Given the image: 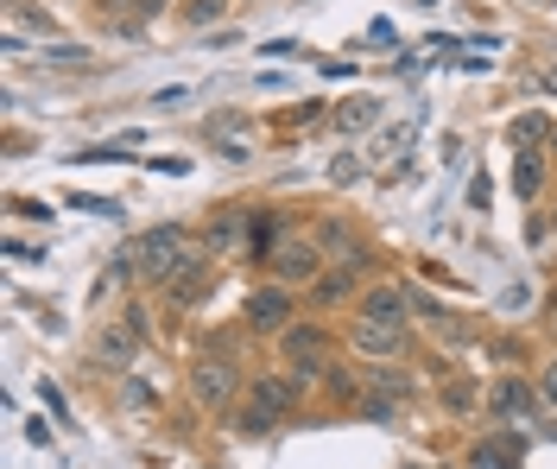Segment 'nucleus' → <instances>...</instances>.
Wrapping results in <instances>:
<instances>
[{"label":"nucleus","mask_w":557,"mask_h":469,"mask_svg":"<svg viewBox=\"0 0 557 469\" xmlns=\"http://www.w3.org/2000/svg\"><path fill=\"white\" fill-rule=\"evenodd\" d=\"M348 292H355V267H336V273L317 280V298H323V305H336V298H348Z\"/></svg>","instance_id":"13"},{"label":"nucleus","mask_w":557,"mask_h":469,"mask_svg":"<svg viewBox=\"0 0 557 469\" xmlns=\"http://www.w3.org/2000/svg\"><path fill=\"white\" fill-rule=\"evenodd\" d=\"M444 406H450V412H469V406H475V387H462V381L444 387Z\"/></svg>","instance_id":"19"},{"label":"nucleus","mask_w":557,"mask_h":469,"mask_svg":"<svg viewBox=\"0 0 557 469\" xmlns=\"http://www.w3.org/2000/svg\"><path fill=\"white\" fill-rule=\"evenodd\" d=\"M203 292H209V260L197 254V260L172 280V305H190V298H203Z\"/></svg>","instance_id":"11"},{"label":"nucleus","mask_w":557,"mask_h":469,"mask_svg":"<svg viewBox=\"0 0 557 469\" xmlns=\"http://www.w3.org/2000/svg\"><path fill=\"white\" fill-rule=\"evenodd\" d=\"M13 13H20L26 26H38V33H58V26H51V13H33V7H13Z\"/></svg>","instance_id":"22"},{"label":"nucleus","mask_w":557,"mask_h":469,"mask_svg":"<svg viewBox=\"0 0 557 469\" xmlns=\"http://www.w3.org/2000/svg\"><path fill=\"white\" fill-rule=\"evenodd\" d=\"M539 134H545V121H539V114H525V121H513V140H520V146H532Z\"/></svg>","instance_id":"20"},{"label":"nucleus","mask_w":557,"mask_h":469,"mask_svg":"<svg viewBox=\"0 0 557 469\" xmlns=\"http://www.w3.org/2000/svg\"><path fill=\"white\" fill-rule=\"evenodd\" d=\"M139 343H146V318L139 311H121V318H108L96 336H89V356L102 361V368H127L139 356Z\"/></svg>","instance_id":"4"},{"label":"nucleus","mask_w":557,"mask_h":469,"mask_svg":"<svg viewBox=\"0 0 557 469\" xmlns=\"http://www.w3.org/2000/svg\"><path fill=\"white\" fill-rule=\"evenodd\" d=\"M242 394V368L228 356H197L190 361V399L203 406V412H228Z\"/></svg>","instance_id":"3"},{"label":"nucleus","mask_w":557,"mask_h":469,"mask_svg":"<svg viewBox=\"0 0 557 469\" xmlns=\"http://www.w3.org/2000/svg\"><path fill=\"white\" fill-rule=\"evenodd\" d=\"M552 336H557V298H552Z\"/></svg>","instance_id":"23"},{"label":"nucleus","mask_w":557,"mask_h":469,"mask_svg":"<svg viewBox=\"0 0 557 469\" xmlns=\"http://www.w3.org/2000/svg\"><path fill=\"white\" fill-rule=\"evenodd\" d=\"M361 178V159H355V152H343V159H336V184H355Z\"/></svg>","instance_id":"21"},{"label":"nucleus","mask_w":557,"mask_h":469,"mask_svg":"<svg viewBox=\"0 0 557 469\" xmlns=\"http://www.w3.org/2000/svg\"><path fill=\"white\" fill-rule=\"evenodd\" d=\"M247 324L260 330V336H285V330H292V318H298V298H292V286H253L247 292Z\"/></svg>","instance_id":"7"},{"label":"nucleus","mask_w":557,"mask_h":469,"mask_svg":"<svg viewBox=\"0 0 557 469\" xmlns=\"http://www.w3.org/2000/svg\"><path fill=\"white\" fill-rule=\"evenodd\" d=\"M336 121H343V127H368V121H374V102H343Z\"/></svg>","instance_id":"17"},{"label":"nucleus","mask_w":557,"mask_h":469,"mask_svg":"<svg viewBox=\"0 0 557 469\" xmlns=\"http://www.w3.org/2000/svg\"><path fill=\"white\" fill-rule=\"evenodd\" d=\"M267 267H273L278 286H317V280H323V248L305 242V235H285V242L267 254Z\"/></svg>","instance_id":"5"},{"label":"nucleus","mask_w":557,"mask_h":469,"mask_svg":"<svg viewBox=\"0 0 557 469\" xmlns=\"http://www.w3.org/2000/svg\"><path fill=\"white\" fill-rule=\"evenodd\" d=\"M278 356H285V368H292L298 387H305V381H317V374L330 368V336H323L317 324H292L285 336H278Z\"/></svg>","instance_id":"6"},{"label":"nucleus","mask_w":557,"mask_h":469,"mask_svg":"<svg viewBox=\"0 0 557 469\" xmlns=\"http://www.w3.org/2000/svg\"><path fill=\"white\" fill-rule=\"evenodd\" d=\"M406 311H412V292H406V286H368V292H361V311H355V318L386 324V330H406Z\"/></svg>","instance_id":"8"},{"label":"nucleus","mask_w":557,"mask_h":469,"mask_svg":"<svg viewBox=\"0 0 557 469\" xmlns=\"http://www.w3.org/2000/svg\"><path fill=\"white\" fill-rule=\"evenodd\" d=\"M348 343H355L361 356H399V349H406V330H386V324H368V318H355Z\"/></svg>","instance_id":"9"},{"label":"nucleus","mask_w":557,"mask_h":469,"mask_svg":"<svg viewBox=\"0 0 557 469\" xmlns=\"http://www.w3.org/2000/svg\"><path fill=\"white\" fill-rule=\"evenodd\" d=\"M292 406H298V387L292 381H278V374H260V381H247V394L235 399V432H273L278 419H292Z\"/></svg>","instance_id":"1"},{"label":"nucleus","mask_w":557,"mask_h":469,"mask_svg":"<svg viewBox=\"0 0 557 469\" xmlns=\"http://www.w3.org/2000/svg\"><path fill=\"white\" fill-rule=\"evenodd\" d=\"M159 7H165V0H96V13H146V20H152Z\"/></svg>","instance_id":"16"},{"label":"nucleus","mask_w":557,"mask_h":469,"mask_svg":"<svg viewBox=\"0 0 557 469\" xmlns=\"http://www.w3.org/2000/svg\"><path fill=\"white\" fill-rule=\"evenodd\" d=\"M552 235H557V210H552Z\"/></svg>","instance_id":"24"},{"label":"nucleus","mask_w":557,"mask_h":469,"mask_svg":"<svg viewBox=\"0 0 557 469\" xmlns=\"http://www.w3.org/2000/svg\"><path fill=\"white\" fill-rule=\"evenodd\" d=\"M134 260H139V280H152V286H172V280L190 267V260H197V254H190V235H184L177 222H165V229H146V235H139Z\"/></svg>","instance_id":"2"},{"label":"nucleus","mask_w":557,"mask_h":469,"mask_svg":"<svg viewBox=\"0 0 557 469\" xmlns=\"http://www.w3.org/2000/svg\"><path fill=\"white\" fill-rule=\"evenodd\" d=\"M487 406H494V412H507V419H532V412H539V394H532L525 381H513V374H507V381H494Z\"/></svg>","instance_id":"10"},{"label":"nucleus","mask_w":557,"mask_h":469,"mask_svg":"<svg viewBox=\"0 0 557 469\" xmlns=\"http://www.w3.org/2000/svg\"><path fill=\"white\" fill-rule=\"evenodd\" d=\"M222 13H228V0H184V20L190 26H215Z\"/></svg>","instance_id":"15"},{"label":"nucleus","mask_w":557,"mask_h":469,"mask_svg":"<svg viewBox=\"0 0 557 469\" xmlns=\"http://www.w3.org/2000/svg\"><path fill=\"white\" fill-rule=\"evenodd\" d=\"M539 399H545V406H557V356L539 368Z\"/></svg>","instance_id":"18"},{"label":"nucleus","mask_w":557,"mask_h":469,"mask_svg":"<svg viewBox=\"0 0 557 469\" xmlns=\"http://www.w3.org/2000/svg\"><path fill=\"white\" fill-rule=\"evenodd\" d=\"M539 184H545V159H539V152H520V172H513V190H520V197H539Z\"/></svg>","instance_id":"12"},{"label":"nucleus","mask_w":557,"mask_h":469,"mask_svg":"<svg viewBox=\"0 0 557 469\" xmlns=\"http://www.w3.org/2000/svg\"><path fill=\"white\" fill-rule=\"evenodd\" d=\"M374 387H381L386 399H406L412 394V374H406V368H374Z\"/></svg>","instance_id":"14"}]
</instances>
